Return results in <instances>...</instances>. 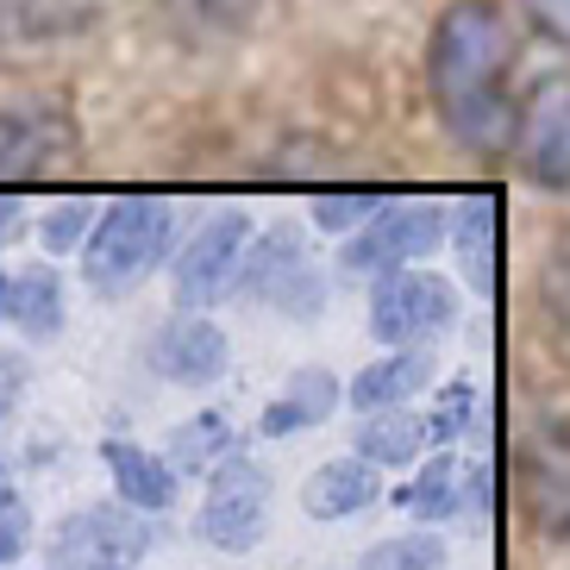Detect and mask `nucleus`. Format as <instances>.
I'll use <instances>...</instances> for the list:
<instances>
[{
	"mask_svg": "<svg viewBox=\"0 0 570 570\" xmlns=\"http://www.w3.org/2000/svg\"><path fill=\"white\" fill-rule=\"evenodd\" d=\"M520 38L502 0H445L426 32V101L452 145L489 157L514 138Z\"/></svg>",
	"mask_w": 570,
	"mask_h": 570,
	"instance_id": "obj_1",
	"label": "nucleus"
},
{
	"mask_svg": "<svg viewBox=\"0 0 570 570\" xmlns=\"http://www.w3.org/2000/svg\"><path fill=\"white\" fill-rule=\"evenodd\" d=\"M169 238H176V202L164 195H119L101 207L95 233L82 245V283L95 295H132L145 276L169 264Z\"/></svg>",
	"mask_w": 570,
	"mask_h": 570,
	"instance_id": "obj_2",
	"label": "nucleus"
},
{
	"mask_svg": "<svg viewBox=\"0 0 570 570\" xmlns=\"http://www.w3.org/2000/svg\"><path fill=\"white\" fill-rule=\"evenodd\" d=\"M445 226H452V207L445 202H383L352 238H338V269L376 283L389 269L426 264L445 245Z\"/></svg>",
	"mask_w": 570,
	"mask_h": 570,
	"instance_id": "obj_3",
	"label": "nucleus"
},
{
	"mask_svg": "<svg viewBox=\"0 0 570 570\" xmlns=\"http://www.w3.org/2000/svg\"><path fill=\"white\" fill-rule=\"evenodd\" d=\"M245 245H252V214L238 202L207 214L202 226L176 245V257H169V302L183 307V314H207L219 295H233Z\"/></svg>",
	"mask_w": 570,
	"mask_h": 570,
	"instance_id": "obj_4",
	"label": "nucleus"
},
{
	"mask_svg": "<svg viewBox=\"0 0 570 570\" xmlns=\"http://www.w3.org/2000/svg\"><path fill=\"white\" fill-rule=\"evenodd\" d=\"M452 320H458V283L426 264L389 269V276L370 283V338H383L389 352L395 345H433V338L452 333Z\"/></svg>",
	"mask_w": 570,
	"mask_h": 570,
	"instance_id": "obj_5",
	"label": "nucleus"
},
{
	"mask_svg": "<svg viewBox=\"0 0 570 570\" xmlns=\"http://www.w3.org/2000/svg\"><path fill=\"white\" fill-rule=\"evenodd\" d=\"M233 295H245L252 307H276L288 320H314L326 307V276L314 269L307 245L288 226H276L269 238H252L245 245V264H238Z\"/></svg>",
	"mask_w": 570,
	"mask_h": 570,
	"instance_id": "obj_6",
	"label": "nucleus"
},
{
	"mask_svg": "<svg viewBox=\"0 0 570 570\" xmlns=\"http://www.w3.org/2000/svg\"><path fill=\"white\" fill-rule=\"evenodd\" d=\"M269 527V470L257 458H219L207 470V495L195 514V533L226 558H245Z\"/></svg>",
	"mask_w": 570,
	"mask_h": 570,
	"instance_id": "obj_7",
	"label": "nucleus"
},
{
	"mask_svg": "<svg viewBox=\"0 0 570 570\" xmlns=\"http://www.w3.org/2000/svg\"><path fill=\"white\" fill-rule=\"evenodd\" d=\"M508 157L520 176L546 195H570V76H546V82L520 101Z\"/></svg>",
	"mask_w": 570,
	"mask_h": 570,
	"instance_id": "obj_8",
	"label": "nucleus"
},
{
	"mask_svg": "<svg viewBox=\"0 0 570 570\" xmlns=\"http://www.w3.org/2000/svg\"><path fill=\"white\" fill-rule=\"evenodd\" d=\"M157 546V514H138L126 502L82 508L57 527V564L88 570V564H138Z\"/></svg>",
	"mask_w": 570,
	"mask_h": 570,
	"instance_id": "obj_9",
	"label": "nucleus"
},
{
	"mask_svg": "<svg viewBox=\"0 0 570 570\" xmlns=\"http://www.w3.org/2000/svg\"><path fill=\"white\" fill-rule=\"evenodd\" d=\"M226 364H233V345H226V333H219L207 314L169 320L164 333L151 338V370H157V376H169V383L207 389V383L226 376Z\"/></svg>",
	"mask_w": 570,
	"mask_h": 570,
	"instance_id": "obj_10",
	"label": "nucleus"
},
{
	"mask_svg": "<svg viewBox=\"0 0 570 570\" xmlns=\"http://www.w3.org/2000/svg\"><path fill=\"white\" fill-rule=\"evenodd\" d=\"M439 376V357L433 345H395V352H383L376 364H364L345 383V407L352 414H383V407H407L420 395V389Z\"/></svg>",
	"mask_w": 570,
	"mask_h": 570,
	"instance_id": "obj_11",
	"label": "nucleus"
},
{
	"mask_svg": "<svg viewBox=\"0 0 570 570\" xmlns=\"http://www.w3.org/2000/svg\"><path fill=\"white\" fill-rule=\"evenodd\" d=\"M345 407V383H338L326 364H302L288 370V383L269 395V407L257 414V433L264 439H288V433H314Z\"/></svg>",
	"mask_w": 570,
	"mask_h": 570,
	"instance_id": "obj_12",
	"label": "nucleus"
},
{
	"mask_svg": "<svg viewBox=\"0 0 570 570\" xmlns=\"http://www.w3.org/2000/svg\"><path fill=\"white\" fill-rule=\"evenodd\" d=\"M69 126L51 107H0V183H32L57 164Z\"/></svg>",
	"mask_w": 570,
	"mask_h": 570,
	"instance_id": "obj_13",
	"label": "nucleus"
},
{
	"mask_svg": "<svg viewBox=\"0 0 570 570\" xmlns=\"http://www.w3.org/2000/svg\"><path fill=\"white\" fill-rule=\"evenodd\" d=\"M101 464L114 476V502L138 514H169L176 508V464L164 452H145L132 439H101Z\"/></svg>",
	"mask_w": 570,
	"mask_h": 570,
	"instance_id": "obj_14",
	"label": "nucleus"
},
{
	"mask_svg": "<svg viewBox=\"0 0 570 570\" xmlns=\"http://www.w3.org/2000/svg\"><path fill=\"white\" fill-rule=\"evenodd\" d=\"M0 326L19 338H57L63 326V283L51 264H19L0 269Z\"/></svg>",
	"mask_w": 570,
	"mask_h": 570,
	"instance_id": "obj_15",
	"label": "nucleus"
},
{
	"mask_svg": "<svg viewBox=\"0 0 570 570\" xmlns=\"http://www.w3.org/2000/svg\"><path fill=\"white\" fill-rule=\"evenodd\" d=\"M383 502V470L370 464V458H326V464L314 470L302 483V508L314 520H352L364 514V508Z\"/></svg>",
	"mask_w": 570,
	"mask_h": 570,
	"instance_id": "obj_16",
	"label": "nucleus"
},
{
	"mask_svg": "<svg viewBox=\"0 0 570 570\" xmlns=\"http://www.w3.org/2000/svg\"><path fill=\"white\" fill-rule=\"evenodd\" d=\"M395 502H402L420 527H445V520H458L464 514V464H458L452 452H433L426 464H420L414 483L395 489Z\"/></svg>",
	"mask_w": 570,
	"mask_h": 570,
	"instance_id": "obj_17",
	"label": "nucleus"
},
{
	"mask_svg": "<svg viewBox=\"0 0 570 570\" xmlns=\"http://www.w3.org/2000/svg\"><path fill=\"white\" fill-rule=\"evenodd\" d=\"M527 495H533V520L552 539H570V433H552L533 452V476H527Z\"/></svg>",
	"mask_w": 570,
	"mask_h": 570,
	"instance_id": "obj_18",
	"label": "nucleus"
},
{
	"mask_svg": "<svg viewBox=\"0 0 570 570\" xmlns=\"http://www.w3.org/2000/svg\"><path fill=\"white\" fill-rule=\"evenodd\" d=\"M233 414L226 407H202V414H188L176 433H169V464H176V476H207V470L219 464V458H233Z\"/></svg>",
	"mask_w": 570,
	"mask_h": 570,
	"instance_id": "obj_19",
	"label": "nucleus"
},
{
	"mask_svg": "<svg viewBox=\"0 0 570 570\" xmlns=\"http://www.w3.org/2000/svg\"><path fill=\"white\" fill-rule=\"evenodd\" d=\"M420 445H426V414H414V407H383V414H364V426H357V458H370L376 470L414 464Z\"/></svg>",
	"mask_w": 570,
	"mask_h": 570,
	"instance_id": "obj_20",
	"label": "nucleus"
},
{
	"mask_svg": "<svg viewBox=\"0 0 570 570\" xmlns=\"http://www.w3.org/2000/svg\"><path fill=\"white\" fill-rule=\"evenodd\" d=\"M445 238L458 245V257H464V269L476 283L495 276V202H483V195H476V202H458Z\"/></svg>",
	"mask_w": 570,
	"mask_h": 570,
	"instance_id": "obj_21",
	"label": "nucleus"
},
{
	"mask_svg": "<svg viewBox=\"0 0 570 570\" xmlns=\"http://www.w3.org/2000/svg\"><path fill=\"white\" fill-rule=\"evenodd\" d=\"M95 219H101V207L88 202V195H63V202L45 207V219H38V245L51 257H69V252H82L88 233H95Z\"/></svg>",
	"mask_w": 570,
	"mask_h": 570,
	"instance_id": "obj_22",
	"label": "nucleus"
},
{
	"mask_svg": "<svg viewBox=\"0 0 570 570\" xmlns=\"http://www.w3.org/2000/svg\"><path fill=\"white\" fill-rule=\"evenodd\" d=\"M470 414H476V376L470 370H458L452 383L433 395V407H426V445H458V439L470 433Z\"/></svg>",
	"mask_w": 570,
	"mask_h": 570,
	"instance_id": "obj_23",
	"label": "nucleus"
},
{
	"mask_svg": "<svg viewBox=\"0 0 570 570\" xmlns=\"http://www.w3.org/2000/svg\"><path fill=\"white\" fill-rule=\"evenodd\" d=\"M169 7L195 38H233L264 13V0H169Z\"/></svg>",
	"mask_w": 570,
	"mask_h": 570,
	"instance_id": "obj_24",
	"label": "nucleus"
},
{
	"mask_svg": "<svg viewBox=\"0 0 570 570\" xmlns=\"http://www.w3.org/2000/svg\"><path fill=\"white\" fill-rule=\"evenodd\" d=\"M539 314H546V333L552 345L570 357V245H558L539 269Z\"/></svg>",
	"mask_w": 570,
	"mask_h": 570,
	"instance_id": "obj_25",
	"label": "nucleus"
},
{
	"mask_svg": "<svg viewBox=\"0 0 570 570\" xmlns=\"http://www.w3.org/2000/svg\"><path fill=\"white\" fill-rule=\"evenodd\" d=\"M357 570H445V539H439L433 527H420V533H395V539H383V546H376Z\"/></svg>",
	"mask_w": 570,
	"mask_h": 570,
	"instance_id": "obj_26",
	"label": "nucleus"
},
{
	"mask_svg": "<svg viewBox=\"0 0 570 570\" xmlns=\"http://www.w3.org/2000/svg\"><path fill=\"white\" fill-rule=\"evenodd\" d=\"M376 207H383L376 188H338V195H320V202H314V226L326 238H352Z\"/></svg>",
	"mask_w": 570,
	"mask_h": 570,
	"instance_id": "obj_27",
	"label": "nucleus"
},
{
	"mask_svg": "<svg viewBox=\"0 0 570 570\" xmlns=\"http://www.w3.org/2000/svg\"><path fill=\"white\" fill-rule=\"evenodd\" d=\"M26 552H32V508H26L19 483L7 476V464H0V570L19 564Z\"/></svg>",
	"mask_w": 570,
	"mask_h": 570,
	"instance_id": "obj_28",
	"label": "nucleus"
},
{
	"mask_svg": "<svg viewBox=\"0 0 570 570\" xmlns=\"http://www.w3.org/2000/svg\"><path fill=\"white\" fill-rule=\"evenodd\" d=\"M527 19H533L552 45H564V51H570V0H527Z\"/></svg>",
	"mask_w": 570,
	"mask_h": 570,
	"instance_id": "obj_29",
	"label": "nucleus"
},
{
	"mask_svg": "<svg viewBox=\"0 0 570 570\" xmlns=\"http://www.w3.org/2000/svg\"><path fill=\"white\" fill-rule=\"evenodd\" d=\"M19 407V357H7L0 352V420Z\"/></svg>",
	"mask_w": 570,
	"mask_h": 570,
	"instance_id": "obj_30",
	"label": "nucleus"
},
{
	"mask_svg": "<svg viewBox=\"0 0 570 570\" xmlns=\"http://www.w3.org/2000/svg\"><path fill=\"white\" fill-rule=\"evenodd\" d=\"M13 219H19V195H0V233H7Z\"/></svg>",
	"mask_w": 570,
	"mask_h": 570,
	"instance_id": "obj_31",
	"label": "nucleus"
},
{
	"mask_svg": "<svg viewBox=\"0 0 570 570\" xmlns=\"http://www.w3.org/2000/svg\"><path fill=\"white\" fill-rule=\"evenodd\" d=\"M88 570H132V564H88Z\"/></svg>",
	"mask_w": 570,
	"mask_h": 570,
	"instance_id": "obj_32",
	"label": "nucleus"
},
{
	"mask_svg": "<svg viewBox=\"0 0 570 570\" xmlns=\"http://www.w3.org/2000/svg\"><path fill=\"white\" fill-rule=\"evenodd\" d=\"M352 570H357V564H352Z\"/></svg>",
	"mask_w": 570,
	"mask_h": 570,
	"instance_id": "obj_33",
	"label": "nucleus"
}]
</instances>
